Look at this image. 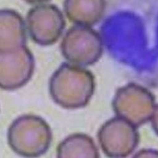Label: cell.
Returning <instances> with one entry per match:
<instances>
[{
  "mask_svg": "<svg viewBox=\"0 0 158 158\" xmlns=\"http://www.w3.org/2000/svg\"><path fill=\"white\" fill-rule=\"evenodd\" d=\"M151 121L152 127H153L155 133L158 136V105L156 106V108H155L153 116L151 118Z\"/></svg>",
  "mask_w": 158,
  "mask_h": 158,
  "instance_id": "12",
  "label": "cell"
},
{
  "mask_svg": "<svg viewBox=\"0 0 158 158\" xmlns=\"http://www.w3.org/2000/svg\"><path fill=\"white\" fill-rule=\"evenodd\" d=\"M7 137L8 144L15 153L23 157H36L49 150L52 132L43 118L26 114L13 121Z\"/></svg>",
  "mask_w": 158,
  "mask_h": 158,
  "instance_id": "2",
  "label": "cell"
},
{
  "mask_svg": "<svg viewBox=\"0 0 158 158\" xmlns=\"http://www.w3.org/2000/svg\"><path fill=\"white\" fill-rule=\"evenodd\" d=\"M27 26L23 17L12 9L0 11V53L26 46Z\"/></svg>",
  "mask_w": 158,
  "mask_h": 158,
  "instance_id": "8",
  "label": "cell"
},
{
  "mask_svg": "<svg viewBox=\"0 0 158 158\" xmlns=\"http://www.w3.org/2000/svg\"><path fill=\"white\" fill-rule=\"evenodd\" d=\"M134 157H158V151L151 148H144L136 153Z\"/></svg>",
  "mask_w": 158,
  "mask_h": 158,
  "instance_id": "11",
  "label": "cell"
},
{
  "mask_svg": "<svg viewBox=\"0 0 158 158\" xmlns=\"http://www.w3.org/2000/svg\"><path fill=\"white\" fill-rule=\"evenodd\" d=\"M63 56L81 67L95 64L102 57L104 43L98 31L90 26L76 25L69 28L60 43Z\"/></svg>",
  "mask_w": 158,
  "mask_h": 158,
  "instance_id": "3",
  "label": "cell"
},
{
  "mask_svg": "<svg viewBox=\"0 0 158 158\" xmlns=\"http://www.w3.org/2000/svg\"><path fill=\"white\" fill-rule=\"evenodd\" d=\"M156 106L153 93L135 83L118 88L112 101V107L117 116L129 121L136 127L151 120Z\"/></svg>",
  "mask_w": 158,
  "mask_h": 158,
  "instance_id": "4",
  "label": "cell"
},
{
  "mask_svg": "<svg viewBox=\"0 0 158 158\" xmlns=\"http://www.w3.org/2000/svg\"><path fill=\"white\" fill-rule=\"evenodd\" d=\"M35 68V57L26 45L0 53V87L6 91L22 88L31 79Z\"/></svg>",
  "mask_w": 158,
  "mask_h": 158,
  "instance_id": "7",
  "label": "cell"
},
{
  "mask_svg": "<svg viewBox=\"0 0 158 158\" xmlns=\"http://www.w3.org/2000/svg\"><path fill=\"white\" fill-rule=\"evenodd\" d=\"M95 89V77L92 72L83 67L68 63H63L52 75L49 82L52 99L67 109L86 107Z\"/></svg>",
  "mask_w": 158,
  "mask_h": 158,
  "instance_id": "1",
  "label": "cell"
},
{
  "mask_svg": "<svg viewBox=\"0 0 158 158\" xmlns=\"http://www.w3.org/2000/svg\"><path fill=\"white\" fill-rule=\"evenodd\" d=\"M23 1L30 4H44L45 2L50 1V0H23Z\"/></svg>",
  "mask_w": 158,
  "mask_h": 158,
  "instance_id": "13",
  "label": "cell"
},
{
  "mask_svg": "<svg viewBox=\"0 0 158 158\" xmlns=\"http://www.w3.org/2000/svg\"><path fill=\"white\" fill-rule=\"evenodd\" d=\"M30 38L41 46L56 44L64 31V15L56 5L41 4L30 8L26 16Z\"/></svg>",
  "mask_w": 158,
  "mask_h": 158,
  "instance_id": "6",
  "label": "cell"
},
{
  "mask_svg": "<svg viewBox=\"0 0 158 158\" xmlns=\"http://www.w3.org/2000/svg\"><path fill=\"white\" fill-rule=\"evenodd\" d=\"M56 156L59 158L100 157L94 139L85 133H74L67 137L58 145Z\"/></svg>",
  "mask_w": 158,
  "mask_h": 158,
  "instance_id": "10",
  "label": "cell"
},
{
  "mask_svg": "<svg viewBox=\"0 0 158 158\" xmlns=\"http://www.w3.org/2000/svg\"><path fill=\"white\" fill-rule=\"evenodd\" d=\"M100 147L109 157H126L133 153L139 142L137 127L119 116L111 118L98 132Z\"/></svg>",
  "mask_w": 158,
  "mask_h": 158,
  "instance_id": "5",
  "label": "cell"
},
{
  "mask_svg": "<svg viewBox=\"0 0 158 158\" xmlns=\"http://www.w3.org/2000/svg\"><path fill=\"white\" fill-rule=\"evenodd\" d=\"M106 0H64L63 9L69 21L76 25L92 26L104 17Z\"/></svg>",
  "mask_w": 158,
  "mask_h": 158,
  "instance_id": "9",
  "label": "cell"
}]
</instances>
